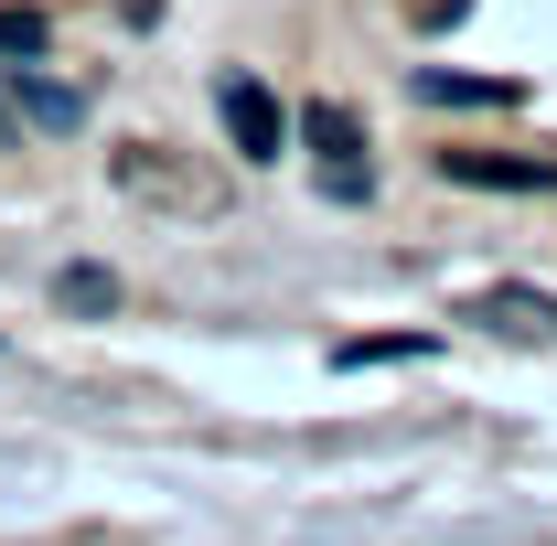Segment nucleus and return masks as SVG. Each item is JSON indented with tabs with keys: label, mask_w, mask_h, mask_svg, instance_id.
Masks as SVG:
<instances>
[{
	"label": "nucleus",
	"mask_w": 557,
	"mask_h": 546,
	"mask_svg": "<svg viewBox=\"0 0 557 546\" xmlns=\"http://www.w3.org/2000/svg\"><path fill=\"white\" fill-rule=\"evenodd\" d=\"M483 322H504V333H557V300L547 289H493Z\"/></svg>",
	"instance_id": "4"
},
{
	"label": "nucleus",
	"mask_w": 557,
	"mask_h": 546,
	"mask_svg": "<svg viewBox=\"0 0 557 546\" xmlns=\"http://www.w3.org/2000/svg\"><path fill=\"white\" fill-rule=\"evenodd\" d=\"M440 172H450V183H515V194H536V183H557L547 161H483V150H440Z\"/></svg>",
	"instance_id": "3"
},
{
	"label": "nucleus",
	"mask_w": 557,
	"mask_h": 546,
	"mask_svg": "<svg viewBox=\"0 0 557 546\" xmlns=\"http://www.w3.org/2000/svg\"><path fill=\"white\" fill-rule=\"evenodd\" d=\"M33 44H44V22L33 11H0V54H33Z\"/></svg>",
	"instance_id": "6"
},
{
	"label": "nucleus",
	"mask_w": 557,
	"mask_h": 546,
	"mask_svg": "<svg viewBox=\"0 0 557 546\" xmlns=\"http://www.w3.org/2000/svg\"><path fill=\"white\" fill-rule=\"evenodd\" d=\"M22 108H33L44 129H75V119H86V97H75V86H54V75H22Z\"/></svg>",
	"instance_id": "5"
},
{
	"label": "nucleus",
	"mask_w": 557,
	"mask_h": 546,
	"mask_svg": "<svg viewBox=\"0 0 557 546\" xmlns=\"http://www.w3.org/2000/svg\"><path fill=\"white\" fill-rule=\"evenodd\" d=\"M0 150H11V108H0Z\"/></svg>",
	"instance_id": "7"
},
{
	"label": "nucleus",
	"mask_w": 557,
	"mask_h": 546,
	"mask_svg": "<svg viewBox=\"0 0 557 546\" xmlns=\"http://www.w3.org/2000/svg\"><path fill=\"white\" fill-rule=\"evenodd\" d=\"M225 129H236V150L247 161H278V108L258 75H225Z\"/></svg>",
	"instance_id": "1"
},
{
	"label": "nucleus",
	"mask_w": 557,
	"mask_h": 546,
	"mask_svg": "<svg viewBox=\"0 0 557 546\" xmlns=\"http://www.w3.org/2000/svg\"><path fill=\"white\" fill-rule=\"evenodd\" d=\"M300 129H311V150L333 161V194H364V183H375V172H364V129H354L344 108H311Z\"/></svg>",
	"instance_id": "2"
}]
</instances>
